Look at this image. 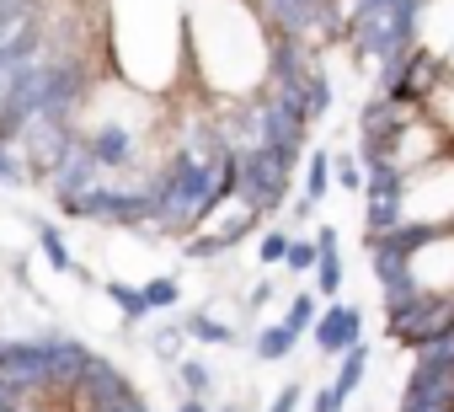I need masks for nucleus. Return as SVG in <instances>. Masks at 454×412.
Here are the masks:
<instances>
[{
  "instance_id": "1",
  "label": "nucleus",
  "mask_w": 454,
  "mask_h": 412,
  "mask_svg": "<svg viewBox=\"0 0 454 412\" xmlns=\"http://www.w3.org/2000/svg\"><path fill=\"white\" fill-rule=\"evenodd\" d=\"M187 70L203 102H241L268 86L273 33L252 12V0H187Z\"/></svg>"
},
{
  "instance_id": "2",
  "label": "nucleus",
  "mask_w": 454,
  "mask_h": 412,
  "mask_svg": "<svg viewBox=\"0 0 454 412\" xmlns=\"http://www.w3.org/2000/svg\"><path fill=\"white\" fill-rule=\"evenodd\" d=\"M252 12L273 38H289L305 49L342 44V0H252Z\"/></svg>"
},
{
  "instance_id": "3",
  "label": "nucleus",
  "mask_w": 454,
  "mask_h": 412,
  "mask_svg": "<svg viewBox=\"0 0 454 412\" xmlns=\"http://www.w3.org/2000/svg\"><path fill=\"white\" fill-rule=\"evenodd\" d=\"M294 193V161L268 145H236V198L268 220Z\"/></svg>"
},
{
  "instance_id": "4",
  "label": "nucleus",
  "mask_w": 454,
  "mask_h": 412,
  "mask_svg": "<svg viewBox=\"0 0 454 412\" xmlns=\"http://www.w3.org/2000/svg\"><path fill=\"white\" fill-rule=\"evenodd\" d=\"M257 226H262V215L252 210V203L224 198V203H214V210L198 220V231L182 236V258H192V263H219V258H231L247 236H257Z\"/></svg>"
},
{
  "instance_id": "5",
  "label": "nucleus",
  "mask_w": 454,
  "mask_h": 412,
  "mask_svg": "<svg viewBox=\"0 0 454 412\" xmlns=\"http://www.w3.org/2000/svg\"><path fill=\"white\" fill-rule=\"evenodd\" d=\"M443 327H454V295H411V300L385 305V332L406 353H417L422 343H433Z\"/></svg>"
},
{
  "instance_id": "6",
  "label": "nucleus",
  "mask_w": 454,
  "mask_h": 412,
  "mask_svg": "<svg viewBox=\"0 0 454 412\" xmlns=\"http://www.w3.org/2000/svg\"><path fill=\"white\" fill-rule=\"evenodd\" d=\"M0 380L17 385L22 401L49 407V375H43V337H0Z\"/></svg>"
},
{
  "instance_id": "7",
  "label": "nucleus",
  "mask_w": 454,
  "mask_h": 412,
  "mask_svg": "<svg viewBox=\"0 0 454 412\" xmlns=\"http://www.w3.org/2000/svg\"><path fill=\"white\" fill-rule=\"evenodd\" d=\"M310 343H316V353L321 359H337L342 348H353L358 337H364V305H353V300H321V311H316V321H310V332H305Z\"/></svg>"
},
{
  "instance_id": "8",
  "label": "nucleus",
  "mask_w": 454,
  "mask_h": 412,
  "mask_svg": "<svg viewBox=\"0 0 454 412\" xmlns=\"http://www.w3.org/2000/svg\"><path fill=\"white\" fill-rule=\"evenodd\" d=\"M27 226H33V236H38V252H43V263H49L59 279H70V273H75V263H81V258H75V247H70V236H65L54 220H43V215H33Z\"/></svg>"
},
{
  "instance_id": "9",
  "label": "nucleus",
  "mask_w": 454,
  "mask_h": 412,
  "mask_svg": "<svg viewBox=\"0 0 454 412\" xmlns=\"http://www.w3.org/2000/svg\"><path fill=\"white\" fill-rule=\"evenodd\" d=\"M176 321H182L187 343H203V348H236V327L219 321L214 311H187V316H176Z\"/></svg>"
},
{
  "instance_id": "10",
  "label": "nucleus",
  "mask_w": 454,
  "mask_h": 412,
  "mask_svg": "<svg viewBox=\"0 0 454 412\" xmlns=\"http://www.w3.org/2000/svg\"><path fill=\"white\" fill-rule=\"evenodd\" d=\"M97 289L118 305V321H123V327H145V321H150V305H145L139 284H129V279H102Z\"/></svg>"
},
{
  "instance_id": "11",
  "label": "nucleus",
  "mask_w": 454,
  "mask_h": 412,
  "mask_svg": "<svg viewBox=\"0 0 454 412\" xmlns=\"http://www.w3.org/2000/svg\"><path fill=\"white\" fill-rule=\"evenodd\" d=\"M364 375H369V343L358 337L353 348H342V353H337V375H332V391H337V396L348 401V396H358Z\"/></svg>"
},
{
  "instance_id": "12",
  "label": "nucleus",
  "mask_w": 454,
  "mask_h": 412,
  "mask_svg": "<svg viewBox=\"0 0 454 412\" xmlns=\"http://www.w3.org/2000/svg\"><path fill=\"white\" fill-rule=\"evenodd\" d=\"M294 348H300V337H294L284 321H268V327H257V337H252V353H257L262 364H284Z\"/></svg>"
},
{
  "instance_id": "13",
  "label": "nucleus",
  "mask_w": 454,
  "mask_h": 412,
  "mask_svg": "<svg viewBox=\"0 0 454 412\" xmlns=\"http://www.w3.org/2000/svg\"><path fill=\"white\" fill-rule=\"evenodd\" d=\"M316 295L321 300H337L342 295V279H348V268H342V247H326V252H316Z\"/></svg>"
},
{
  "instance_id": "14",
  "label": "nucleus",
  "mask_w": 454,
  "mask_h": 412,
  "mask_svg": "<svg viewBox=\"0 0 454 412\" xmlns=\"http://www.w3.org/2000/svg\"><path fill=\"white\" fill-rule=\"evenodd\" d=\"M310 203H326L332 193V150H305V187H300Z\"/></svg>"
},
{
  "instance_id": "15",
  "label": "nucleus",
  "mask_w": 454,
  "mask_h": 412,
  "mask_svg": "<svg viewBox=\"0 0 454 412\" xmlns=\"http://www.w3.org/2000/svg\"><path fill=\"white\" fill-rule=\"evenodd\" d=\"M139 295H145L150 316L176 311V305H182V279H176V273H155V279H145V284H139Z\"/></svg>"
},
{
  "instance_id": "16",
  "label": "nucleus",
  "mask_w": 454,
  "mask_h": 412,
  "mask_svg": "<svg viewBox=\"0 0 454 412\" xmlns=\"http://www.w3.org/2000/svg\"><path fill=\"white\" fill-rule=\"evenodd\" d=\"M171 369H176V385H182V396H208V391H214V369H208L198 353H182Z\"/></svg>"
},
{
  "instance_id": "17",
  "label": "nucleus",
  "mask_w": 454,
  "mask_h": 412,
  "mask_svg": "<svg viewBox=\"0 0 454 412\" xmlns=\"http://www.w3.org/2000/svg\"><path fill=\"white\" fill-rule=\"evenodd\" d=\"M0 187H33L27 155H22L17 139H6V134H0Z\"/></svg>"
},
{
  "instance_id": "18",
  "label": "nucleus",
  "mask_w": 454,
  "mask_h": 412,
  "mask_svg": "<svg viewBox=\"0 0 454 412\" xmlns=\"http://www.w3.org/2000/svg\"><path fill=\"white\" fill-rule=\"evenodd\" d=\"M316 311H321V295H316V289H300V295L284 305V316H278V321H284L294 337H305V332H310V321H316Z\"/></svg>"
},
{
  "instance_id": "19",
  "label": "nucleus",
  "mask_w": 454,
  "mask_h": 412,
  "mask_svg": "<svg viewBox=\"0 0 454 412\" xmlns=\"http://www.w3.org/2000/svg\"><path fill=\"white\" fill-rule=\"evenodd\" d=\"M332 187L364 193V161H358V150H332Z\"/></svg>"
},
{
  "instance_id": "20",
  "label": "nucleus",
  "mask_w": 454,
  "mask_h": 412,
  "mask_svg": "<svg viewBox=\"0 0 454 412\" xmlns=\"http://www.w3.org/2000/svg\"><path fill=\"white\" fill-rule=\"evenodd\" d=\"M182 348H187V332H182V321H160V327L150 332V353H155L160 364H176V359H182Z\"/></svg>"
},
{
  "instance_id": "21",
  "label": "nucleus",
  "mask_w": 454,
  "mask_h": 412,
  "mask_svg": "<svg viewBox=\"0 0 454 412\" xmlns=\"http://www.w3.org/2000/svg\"><path fill=\"white\" fill-rule=\"evenodd\" d=\"M284 252H289V231H284V226H262V231H257V263H262V268H278Z\"/></svg>"
},
{
  "instance_id": "22",
  "label": "nucleus",
  "mask_w": 454,
  "mask_h": 412,
  "mask_svg": "<svg viewBox=\"0 0 454 412\" xmlns=\"http://www.w3.org/2000/svg\"><path fill=\"white\" fill-rule=\"evenodd\" d=\"M278 268H289L294 279H300V273H310V268H316V242H310V236H289V252H284V263H278Z\"/></svg>"
},
{
  "instance_id": "23",
  "label": "nucleus",
  "mask_w": 454,
  "mask_h": 412,
  "mask_svg": "<svg viewBox=\"0 0 454 412\" xmlns=\"http://www.w3.org/2000/svg\"><path fill=\"white\" fill-rule=\"evenodd\" d=\"M300 401H305V385H300V380H289V385L268 401V412H300Z\"/></svg>"
},
{
  "instance_id": "24",
  "label": "nucleus",
  "mask_w": 454,
  "mask_h": 412,
  "mask_svg": "<svg viewBox=\"0 0 454 412\" xmlns=\"http://www.w3.org/2000/svg\"><path fill=\"white\" fill-rule=\"evenodd\" d=\"M342 407H348V401H342V396H337L332 385H321V391L310 396V412H342Z\"/></svg>"
},
{
  "instance_id": "25",
  "label": "nucleus",
  "mask_w": 454,
  "mask_h": 412,
  "mask_svg": "<svg viewBox=\"0 0 454 412\" xmlns=\"http://www.w3.org/2000/svg\"><path fill=\"white\" fill-rule=\"evenodd\" d=\"M316 210H321V203H310L305 193H300V198L289 193V215H294V226H305V220H316Z\"/></svg>"
},
{
  "instance_id": "26",
  "label": "nucleus",
  "mask_w": 454,
  "mask_h": 412,
  "mask_svg": "<svg viewBox=\"0 0 454 412\" xmlns=\"http://www.w3.org/2000/svg\"><path fill=\"white\" fill-rule=\"evenodd\" d=\"M268 300H273V279H257V284H252V295H247V305H252V311H262Z\"/></svg>"
},
{
  "instance_id": "27",
  "label": "nucleus",
  "mask_w": 454,
  "mask_h": 412,
  "mask_svg": "<svg viewBox=\"0 0 454 412\" xmlns=\"http://www.w3.org/2000/svg\"><path fill=\"white\" fill-rule=\"evenodd\" d=\"M171 412H214V407H208V396H182Z\"/></svg>"
},
{
  "instance_id": "28",
  "label": "nucleus",
  "mask_w": 454,
  "mask_h": 412,
  "mask_svg": "<svg viewBox=\"0 0 454 412\" xmlns=\"http://www.w3.org/2000/svg\"><path fill=\"white\" fill-rule=\"evenodd\" d=\"M214 412H247V407H241V401H219Z\"/></svg>"
}]
</instances>
